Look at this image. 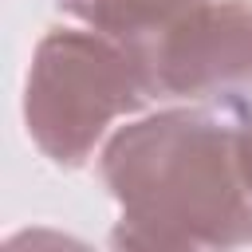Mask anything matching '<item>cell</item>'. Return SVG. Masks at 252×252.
Here are the masks:
<instances>
[{
	"mask_svg": "<svg viewBox=\"0 0 252 252\" xmlns=\"http://www.w3.org/2000/svg\"><path fill=\"white\" fill-rule=\"evenodd\" d=\"M150 91L130 43L94 28H55L39 39L24 91L32 142L55 165H83L102 134L146 106Z\"/></svg>",
	"mask_w": 252,
	"mask_h": 252,
	"instance_id": "cell-2",
	"label": "cell"
},
{
	"mask_svg": "<svg viewBox=\"0 0 252 252\" xmlns=\"http://www.w3.org/2000/svg\"><path fill=\"white\" fill-rule=\"evenodd\" d=\"M4 252H91V248L75 236L55 232V228H24V232L8 236Z\"/></svg>",
	"mask_w": 252,
	"mask_h": 252,
	"instance_id": "cell-5",
	"label": "cell"
},
{
	"mask_svg": "<svg viewBox=\"0 0 252 252\" xmlns=\"http://www.w3.org/2000/svg\"><path fill=\"white\" fill-rule=\"evenodd\" d=\"M197 4L201 0H59L63 12L122 43L150 39L154 32H161L165 24H173Z\"/></svg>",
	"mask_w": 252,
	"mask_h": 252,
	"instance_id": "cell-4",
	"label": "cell"
},
{
	"mask_svg": "<svg viewBox=\"0 0 252 252\" xmlns=\"http://www.w3.org/2000/svg\"><path fill=\"white\" fill-rule=\"evenodd\" d=\"M240 169L252 193V106H244V118H240Z\"/></svg>",
	"mask_w": 252,
	"mask_h": 252,
	"instance_id": "cell-6",
	"label": "cell"
},
{
	"mask_svg": "<svg viewBox=\"0 0 252 252\" xmlns=\"http://www.w3.org/2000/svg\"><path fill=\"white\" fill-rule=\"evenodd\" d=\"M130 47L150 98H232L252 83V0H201Z\"/></svg>",
	"mask_w": 252,
	"mask_h": 252,
	"instance_id": "cell-3",
	"label": "cell"
},
{
	"mask_svg": "<svg viewBox=\"0 0 252 252\" xmlns=\"http://www.w3.org/2000/svg\"><path fill=\"white\" fill-rule=\"evenodd\" d=\"M244 102L177 106L110 134L98 173L118 201L114 252H232L252 240Z\"/></svg>",
	"mask_w": 252,
	"mask_h": 252,
	"instance_id": "cell-1",
	"label": "cell"
}]
</instances>
